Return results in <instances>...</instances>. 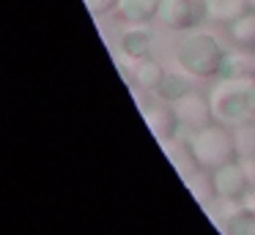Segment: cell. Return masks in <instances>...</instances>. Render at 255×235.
<instances>
[{"label": "cell", "instance_id": "obj_16", "mask_svg": "<svg viewBox=\"0 0 255 235\" xmlns=\"http://www.w3.org/2000/svg\"><path fill=\"white\" fill-rule=\"evenodd\" d=\"M233 137H236L239 156H253L255 153V123H247V126L233 129Z\"/></svg>", "mask_w": 255, "mask_h": 235}, {"label": "cell", "instance_id": "obj_14", "mask_svg": "<svg viewBox=\"0 0 255 235\" xmlns=\"http://www.w3.org/2000/svg\"><path fill=\"white\" fill-rule=\"evenodd\" d=\"M220 227H222V235H255V213L242 205V211H236L231 219H225Z\"/></svg>", "mask_w": 255, "mask_h": 235}, {"label": "cell", "instance_id": "obj_7", "mask_svg": "<svg viewBox=\"0 0 255 235\" xmlns=\"http://www.w3.org/2000/svg\"><path fill=\"white\" fill-rule=\"evenodd\" d=\"M173 109L178 115V123L187 126V129L198 131L203 126H209L214 120L211 115V104H209V96H200V93H184L178 101H173Z\"/></svg>", "mask_w": 255, "mask_h": 235}, {"label": "cell", "instance_id": "obj_20", "mask_svg": "<svg viewBox=\"0 0 255 235\" xmlns=\"http://www.w3.org/2000/svg\"><path fill=\"white\" fill-rule=\"evenodd\" d=\"M247 3H250V8H255V0H247Z\"/></svg>", "mask_w": 255, "mask_h": 235}, {"label": "cell", "instance_id": "obj_18", "mask_svg": "<svg viewBox=\"0 0 255 235\" xmlns=\"http://www.w3.org/2000/svg\"><path fill=\"white\" fill-rule=\"evenodd\" d=\"M239 161H242L244 172H247L250 186H255V153H253V156H239Z\"/></svg>", "mask_w": 255, "mask_h": 235}, {"label": "cell", "instance_id": "obj_8", "mask_svg": "<svg viewBox=\"0 0 255 235\" xmlns=\"http://www.w3.org/2000/svg\"><path fill=\"white\" fill-rule=\"evenodd\" d=\"M159 3L162 0H118L116 14L127 25H145L159 14Z\"/></svg>", "mask_w": 255, "mask_h": 235}, {"label": "cell", "instance_id": "obj_3", "mask_svg": "<svg viewBox=\"0 0 255 235\" xmlns=\"http://www.w3.org/2000/svg\"><path fill=\"white\" fill-rule=\"evenodd\" d=\"M222 58H225V49L217 41V36L206 30H195V27L181 38L176 49L178 66L192 77H220Z\"/></svg>", "mask_w": 255, "mask_h": 235}, {"label": "cell", "instance_id": "obj_15", "mask_svg": "<svg viewBox=\"0 0 255 235\" xmlns=\"http://www.w3.org/2000/svg\"><path fill=\"white\" fill-rule=\"evenodd\" d=\"M156 96L162 98V101H178V98L184 96V93H189V85H187V79L184 77H178V74H167L165 71V77H162V82L156 85Z\"/></svg>", "mask_w": 255, "mask_h": 235}, {"label": "cell", "instance_id": "obj_11", "mask_svg": "<svg viewBox=\"0 0 255 235\" xmlns=\"http://www.w3.org/2000/svg\"><path fill=\"white\" fill-rule=\"evenodd\" d=\"M132 63L134 66H132V71H129V74H134V79L129 77V82H137V85L145 87V90H156V85H159L162 77H165V69H162L154 58L132 60Z\"/></svg>", "mask_w": 255, "mask_h": 235}, {"label": "cell", "instance_id": "obj_12", "mask_svg": "<svg viewBox=\"0 0 255 235\" xmlns=\"http://www.w3.org/2000/svg\"><path fill=\"white\" fill-rule=\"evenodd\" d=\"M255 74V52H225L222 58V69H220V77H253Z\"/></svg>", "mask_w": 255, "mask_h": 235}, {"label": "cell", "instance_id": "obj_17", "mask_svg": "<svg viewBox=\"0 0 255 235\" xmlns=\"http://www.w3.org/2000/svg\"><path fill=\"white\" fill-rule=\"evenodd\" d=\"M116 3H118V0H85V5H88V11L94 16H99V14H105V11L116 8Z\"/></svg>", "mask_w": 255, "mask_h": 235}, {"label": "cell", "instance_id": "obj_19", "mask_svg": "<svg viewBox=\"0 0 255 235\" xmlns=\"http://www.w3.org/2000/svg\"><path fill=\"white\" fill-rule=\"evenodd\" d=\"M242 205L247 208V211L255 213V186H250V189H247V194L242 197Z\"/></svg>", "mask_w": 255, "mask_h": 235}, {"label": "cell", "instance_id": "obj_6", "mask_svg": "<svg viewBox=\"0 0 255 235\" xmlns=\"http://www.w3.org/2000/svg\"><path fill=\"white\" fill-rule=\"evenodd\" d=\"M143 120L159 142H170L173 137H176L178 126H181L173 104L162 101V98H156V101H151V104H143Z\"/></svg>", "mask_w": 255, "mask_h": 235}, {"label": "cell", "instance_id": "obj_13", "mask_svg": "<svg viewBox=\"0 0 255 235\" xmlns=\"http://www.w3.org/2000/svg\"><path fill=\"white\" fill-rule=\"evenodd\" d=\"M231 38L236 47L255 52V8H247L239 19L231 22Z\"/></svg>", "mask_w": 255, "mask_h": 235}, {"label": "cell", "instance_id": "obj_4", "mask_svg": "<svg viewBox=\"0 0 255 235\" xmlns=\"http://www.w3.org/2000/svg\"><path fill=\"white\" fill-rule=\"evenodd\" d=\"M211 180V191L214 197H222V200H242L250 189V180H247V172H244L242 161L233 158L228 164H220L217 169H211L209 175Z\"/></svg>", "mask_w": 255, "mask_h": 235}, {"label": "cell", "instance_id": "obj_1", "mask_svg": "<svg viewBox=\"0 0 255 235\" xmlns=\"http://www.w3.org/2000/svg\"><path fill=\"white\" fill-rule=\"evenodd\" d=\"M211 115L228 129L255 123V74L253 77H220L209 93Z\"/></svg>", "mask_w": 255, "mask_h": 235}, {"label": "cell", "instance_id": "obj_9", "mask_svg": "<svg viewBox=\"0 0 255 235\" xmlns=\"http://www.w3.org/2000/svg\"><path fill=\"white\" fill-rule=\"evenodd\" d=\"M203 5L206 16L211 22H222V25H231L233 19H239L250 8L247 0H203Z\"/></svg>", "mask_w": 255, "mask_h": 235}, {"label": "cell", "instance_id": "obj_10", "mask_svg": "<svg viewBox=\"0 0 255 235\" xmlns=\"http://www.w3.org/2000/svg\"><path fill=\"white\" fill-rule=\"evenodd\" d=\"M121 52L127 55L129 60L151 58V36H148V30H143L140 25L129 27V30L121 36Z\"/></svg>", "mask_w": 255, "mask_h": 235}, {"label": "cell", "instance_id": "obj_2", "mask_svg": "<svg viewBox=\"0 0 255 235\" xmlns=\"http://www.w3.org/2000/svg\"><path fill=\"white\" fill-rule=\"evenodd\" d=\"M189 156H192L198 169H217L220 164H228L233 158H239V148H236V137L233 129L211 120L209 126L192 131L189 137Z\"/></svg>", "mask_w": 255, "mask_h": 235}, {"label": "cell", "instance_id": "obj_5", "mask_svg": "<svg viewBox=\"0 0 255 235\" xmlns=\"http://www.w3.org/2000/svg\"><path fill=\"white\" fill-rule=\"evenodd\" d=\"M156 16L173 30H192L206 16V5L203 0H162Z\"/></svg>", "mask_w": 255, "mask_h": 235}]
</instances>
